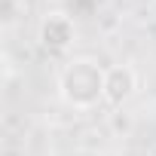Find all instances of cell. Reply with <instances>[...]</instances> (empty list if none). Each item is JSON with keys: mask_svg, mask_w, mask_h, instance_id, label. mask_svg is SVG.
Here are the masks:
<instances>
[{"mask_svg": "<svg viewBox=\"0 0 156 156\" xmlns=\"http://www.w3.org/2000/svg\"><path fill=\"white\" fill-rule=\"evenodd\" d=\"M104 73L107 67L98 64L92 55H76L58 70V95L73 110H92L104 101Z\"/></svg>", "mask_w": 156, "mask_h": 156, "instance_id": "6da1fadb", "label": "cell"}, {"mask_svg": "<svg viewBox=\"0 0 156 156\" xmlns=\"http://www.w3.org/2000/svg\"><path fill=\"white\" fill-rule=\"evenodd\" d=\"M37 40L46 52H67L76 43V22L64 9H52L37 25Z\"/></svg>", "mask_w": 156, "mask_h": 156, "instance_id": "7a4b0ae2", "label": "cell"}, {"mask_svg": "<svg viewBox=\"0 0 156 156\" xmlns=\"http://www.w3.org/2000/svg\"><path fill=\"white\" fill-rule=\"evenodd\" d=\"M138 89V73L132 64H110L104 73V104L122 107Z\"/></svg>", "mask_w": 156, "mask_h": 156, "instance_id": "3957f363", "label": "cell"}, {"mask_svg": "<svg viewBox=\"0 0 156 156\" xmlns=\"http://www.w3.org/2000/svg\"><path fill=\"white\" fill-rule=\"evenodd\" d=\"M28 9V0H3V19H6V25H12L19 16L16 12H25Z\"/></svg>", "mask_w": 156, "mask_h": 156, "instance_id": "277c9868", "label": "cell"}]
</instances>
